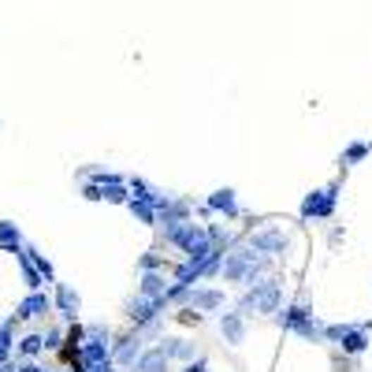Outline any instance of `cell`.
<instances>
[{
	"instance_id": "1",
	"label": "cell",
	"mask_w": 372,
	"mask_h": 372,
	"mask_svg": "<svg viewBox=\"0 0 372 372\" xmlns=\"http://www.w3.org/2000/svg\"><path fill=\"white\" fill-rule=\"evenodd\" d=\"M275 272V261L272 257H261L254 246L246 242V238H238V242L223 254V264H220V275L223 283H235V287H254L261 279H268Z\"/></svg>"
},
{
	"instance_id": "2",
	"label": "cell",
	"mask_w": 372,
	"mask_h": 372,
	"mask_svg": "<svg viewBox=\"0 0 372 372\" xmlns=\"http://www.w3.org/2000/svg\"><path fill=\"white\" fill-rule=\"evenodd\" d=\"M156 246L175 249L179 261H194V264H205L212 254H216V246H212V238H209V223H197V220L156 228Z\"/></svg>"
},
{
	"instance_id": "3",
	"label": "cell",
	"mask_w": 372,
	"mask_h": 372,
	"mask_svg": "<svg viewBox=\"0 0 372 372\" xmlns=\"http://www.w3.org/2000/svg\"><path fill=\"white\" fill-rule=\"evenodd\" d=\"M283 305H287V302H283V279L272 272L268 279H261V283L242 287V294H238L235 309L249 321V316H275Z\"/></svg>"
},
{
	"instance_id": "4",
	"label": "cell",
	"mask_w": 372,
	"mask_h": 372,
	"mask_svg": "<svg viewBox=\"0 0 372 372\" xmlns=\"http://www.w3.org/2000/svg\"><path fill=\"white\" fill-rule=\"evenodd\" d=\"M275 328H283V331H294V335H302L305 342H324V321L313 313V305H309V298H298V302H290V305H283L275 316Z\"/></svg>"
},
{
	"instance_id": "5",
	"label": "cell",
	"mask_w": 372,
	"mask_h": 372,
	"mask_svg": "<svg viewBox=\"0 0 372 372\" xmlns=\"http://www.w3.org/2000/svg\"><path fill=\"white\" fill-rule=\"evenodd\" d=\"M242 238L257 249L261 257L279 261V257L290 254V231L283 228V223H275V220H272V223H261V228H254V231H246Z\"/></svg>"
},
{
	"instance_id": "6",
	"label": "cell",
	"mask_w": 372,
	"mask_h": 372,
	"mask_svg": "<svg viewBox=\"0 0 372 372\" xmlns=\"http://www.w3.org/2000/svg\"><path fill=\"white\" fill-rule=\"evenodd\" d=\"M168 309H171V305H168L164 298H142L138 290L123 302V316H127V324H130V328H138V331H142L145 324L161 321Z\"/></svg>"
},
{
	"instance_id": "7",
	"label": "cell",
	"mask_w": 372,
	"mask_h": 372,
	"mask_svg": "<svg viewBox=\"0 0 372 372\" xmlns=\"http://www.w3.org/2000/svg\"><path fill=\"white\" fill-rule=\"evenodd\" d=\"M145 354V335L142 331H123V335H112V365L119 372H130L135 368V361Z\"/></svg>"
},
{
	"instance_id": "8",
	"label": "cell",
	"mask_w": 372,
	"mask_h": 372,
	"mask_svg": "<svg viewBox=\"0 0 372 372\" xmlns=\"http://www.w3.org/2000/svg\"><path fill=\"white\" fill-rule=\"evenodd\" d=\"M223 305H228V290L216 287V283H197L190 287V294H186V309H194V313H220ZM182 309V305H179Z\"/></svg>"
},
{
	"instance_id": "9",
	"label": "cell",
	"mask_w": 372,
	"mask_h": 372,
	"mask_svg": "<svg viewBox=\"0 0 372 372\" xmlns=\"http://www.w3.org/2000/svg\"><path fill=\"white\" fill-rule=\"evenodd\" d=\"M52 309L63 324H78V313H82V294L71 287V283H52Z\"/></svg>"
},
{
	"instance_id": "10",
	"label": "cell",
	"mask_w": 372,
	"mask_h": 372,
	"mask_svg": "<svg viewBox=\"0 0 372 372\" xmlns=\"http://www.w3.org/2000/svg\"><path fill=\"white\" fill-rule=\"evenodd\" d=\"M49 313H56V309H52V294H49V290H26V298L16 305V316H19V324L45 321Z\"/></svg>"
},
{
	"instance_id": "11",
	"label": "cell",
	"mask_w": 372,
	"mask_h": 372,
	"mask_svg": "<svg viewBox=\"0 0 372 372\" xmlns=\"http://www.w3.org/2000/svg\"><path fill=\"white\" fill-rule=\"evenodd\" d=\"M205 209L212 212V216H223V220H242V216H246L242 205H238V194L231 190V186L212 190V194L205 197Z\"/></svg>"
},
{
	"instance_id": "12",
	"label": "cell",
	"mask_w": 372,
	"mask_h": 372,
	"mask_svg": "<svg viewBox=\"0 0 372 372\" xmlns=\"http://www.w3.org/2000/svg\"><path fill=\"white\" fill-rule=\"evenodd\" d=\"M194 220V202H186V197L171 194L168 202L156 209V228H171V223H190Z\"/></svg>"
},
{
	"instance_id": "13",
	"label": "cell",
	"mask_w": 372,
	"mask_h": 372,
	"mask_svg": "<svg viewBox=\"0 0 372 372\" xmlns=\"http://www.w3.org/2000/svg\"><path fill=\"white\" fill-rule=\"evenodd\" d=\"M216 328H220V339L228 342V347H242V342H246V335H249V321H246V316L238 313V309L220 313Z\"/></svg>"
},
{
	"instance_id": "14",
	"label": "cell",
	"mask_w": 372,
	"mask_h": 372,
	"mask_svg": "<svg viewBox=\"0 0 372 372\" xmlns=\"http://www.w3.org/2000/svg\"><path fill=\"white\" fill-rule=\"evenodd\" d=\"M156 347H161L168 354L171 365H190L194 357H202V350H197V342L182 339V335H168V339H156Z\"/></svg>"
},
{
	"instance_id": "15",
	"label": "cell",
	"mask_w": 372,
	"mask_h": 372,
	"mask_svg": "<svg viewBox=\"0 0 372 372\" xmlns=\"http://www.w3.org/2000/svg\"><path fill=\"white\" fill-rule=\"evenodd\" d=\"M127 190H130V197H135V202H145V205H153V209H161L168 197H171L168 190H161L156 182L142 179V175H127Z\"/></svg>"
},
{
	"instance_id": "16",
	"label": "cell",
	"mask_w": 372,
	"mask_h": 372,
	"mask_svg": "<svg viewBox=\"0 0 372 372\" xmlns=\"http://www.w3.org/2000/svg\"><path fill=\"white\" fill-rule=\"evenodd\" d=\"M171 272H138V294L142 298H164L168 302Z\"/></svg>"
},
{
	"instance_id": "17",
	"label": "cell",
	"mask_w": 372,
	"mask_h": 372,
	"mask_svg": "<svg viewBox=\"0 0 372 372\" xmlns=\"http://www.w3.org/2000/svg\"><path fill=\"white\" fill-rule=\"evenodd\" d=\"M130 372H175V365H171L168 354L153 342V347H145V354L135 361V368H130Z\"/></svg>"
},
{
	"instance_id": "18",
	"label": "cell",
	"mask_w": 372,
	"mask_h": 372,
	"mask_svg": "<svg viewBox=\"0 0 372 372\" xmlns=\"http://www.w3.org/2000/svg\"><path fill=\"white\" fill-rule=\"evenodd\" d=\"M339 190H342L339 182H328V186H321V205H316V223L335 220V209H339Z\"/></svg>"
},
{
	"instance_id": "19",
	"label": "cell",
	"mask_w": 372,
	"mask_h": 372,
	"mask_svg": "<svg viewBox=\"0 0 372 372\" xmlns=\"http://www.w3.org/2000/svg\"><path fill=\"white\" fill-rule=\"evenodd\" d=\"M16 354L23 361H37V357L45 354V335L42 331H26L23 339H16Z\"/></svg>"
},
{
	"instance_id": "20",
	"label": "cell",
	"mask_w": 372,
	"mask_h": 372,
	"mask_svg": "<svg viewBox=\"0 0 372 372\" xmlns=\"http://www.w3.org/2000/svg\"><path fill=\"white\" fill-rule=\"evenodd\" d=\"M23 246H26V238L19 231V223L0 220V249H4V254H23Z\"/></svg>"
},
{
	"instance_id": "21",
	"label": "cell",
	"mask_w": 372,
	"mask_h": 372,
	"mask_svg": "<svg viewBox=\"0 0 372 372\" xmlns=\"http://www.w3.org/2000/svg\"><path fill=\"white\" fill-rule=\"evenodd\" d=\"M16 324H19L16 313H11L8 321H0V365L11 361V350H16Z\"/></svg>"
},
{
	"instance_id": "22",
	"label": "cell",
	"mask_w": 372,
	"mask_h": 372,
	"mask_svg": "<svg viewBox=\"0 0 372 372\" xmlns=\"http://www.w3.org/2000/svg\"><path fill=\"white\" fill-rule=\"evenodd\" d=\"M368 153H372V142H361V138H357V142H350L347 149L339 153V164H342V171L357 168V164H361V161H365Z\"/></svg>"
},
{
	"instance_id": "23",
	"label": "cell",
	"mask_w": 372,
	"mask_h": 372,
	"mask_svg": "<svg viewBox=\"0 0 372 372\" xmlns=\"http://www.w3.org/2000/svg\"><path fill=\"white\" fill-rule=\"evenodd\" d=\"M23 249H26V257H30V264H34V268L42 272V279H45V283H56V268H52V261L42 254V249H37V246H30V242H26Z\"/></svg>"
},
{
	"instance_id": "24",
	"label": "cell",
	"mask_w": 372,
	"mask_h": 372,
	"mask_svg": "<svg viewBox=\"0 0 372 372\" xmlns=\"http://www.w3.org/2000/svg\"><path fill=\"white\" fill-rule=\"evenodd\" d=\"M16 261H19V272H23V283H26V290H45V279H42V272L30 264V257H26V249L23 254H16Z\"/></svg>"
},
{
	"instance_id": "25",
	"label": "cell",
	"mask_w": 372,
	"mask_h": 372,
	"mask_svg": "<svg viewBox=\"0 0 372 372\" xmlns=\"http://www.w3.org/2000/svg\"><path fill=\"white\" fill-rule=\"evenodd\" d=\"M164 246H153L138 257V272H168V257L161 254Z\"/></svg>"
},
{
	"instance_id": "26",
	"label": "cell",
	"mask_w": 372,
	"mask_h": 372,
	"mask_svg": "<svg viewBox=\"0 0 372 372\" xmlns=\"http://www.w3.org/2000/svg\"><path fill=\"white\" fill-rule=\"evenodd\" d=\"M127 212L142 223V228H153V231H156V209H153V205L135 202V197H130V202H127Z\"/></svg>"
},
{
	"instance_id": "27",
	"label": "cell",
	"mask_w": 372,
	"mask_h": 372,
	"mask_svg": "<svg viewBox=\"0 0 372 372\" xmlns=\"http://www.w3.org/2000/svg\"><path fill=\"white\" fill-rule=\"evenodd\" d=\"M104 202L108 205H123L130 202V190H127V182H116V186H104Z\"/></svg>"
},
{
	"instance_id": "28",
	"label": "cell",
	"mask_w": 372,
	"mask_h": 372,
	"mask_svg": "<svg viewBox=\"0 0 372 372\" xmlns=\"http://www.w3.org/2000/svg\"><path fill=\"white\" fill-rule=\"evenodd\" d=\"M82 342H112V328L101 324V321H93V324H86V339Z\"/></svg>"
},
{
	"instance_id": "29",
	"label": "cell",
	"mask_w": 372,
	"mask_h": 372,
	"mask_svg": "<svg viewBox=\"0 0 372 372\" xmlns=\"http://www.w3.org/2000/svg\"><path fill=\"white\" fill-rule=\"evenodd\" d=\"M63 339H68V331H63V328H49L45 331V350H60Z\"/></svg>"
},
{
	"instance_id": "30",
	"label": "cell",
	"mask_w": 372,
	"mask_h": 372,
	"mask_svg": "<svg viewBox=\"0 0 372 372\" xmlns=\"http://www.w3.org/2000/svg\"><path fill=\"white\" fill-rule=\"evenodd\" d=\"M82 197L86 202H104V190L97 182H89V179H82Z\"/></svg>"
},
{
	"instance_id": "31",
	"label": "cell",
	"mask_w": 372,
	"mask_h": 372,
	"mask_svg": "<svg viewBox=\"0 0 372 372\" xmlns=\"http://www.w3.org/2000/svg\"><path fill=\"white\" fill-rule=\"evenodd\" d=\"M179 372H212V365H209V357L202 354V357H194L190 365H179Z\"/></svg>"
},
{
	"instance_id": "32",
	"label": "cell",
	"mask_w": 372,
	"mask_h": 372,
	"mask_svg": "<svg viewBox=\"0 0 372 372\" xmlns=\"http://www.w3.org/2000/svg\"><path fill=\"white\" fill-rule=\"evenodd\" d=\"M19 372H52V368L37 365V361H19Z\"/></svg>"
},
{
	"instance_id": "33",
	"label": "cell",
	"mask_w": 372,
	"mask_h": 372,
	"mask_svg": "<svg viewBox=\"0 0 372 372\" xmlns=\"http://www.w3.org/2000/svg\"><path fill=\"white\" fill-rule=\"evenodd\" d=\"M86 372H119L116 365H93V368H86Z\"/></svg>"
},
{
	"instance_id": "34",
	"label": "cell",
	"mask_w": 372,
	"mask_h": 372,
	"mask_svg": "<svg viewBox=\"0 0 372 372\" xmlns=\"http://www.w3.org/2000/svg\"><path fill=\"white\" fill-rule=\"evenodd\" d=\"M0 372H19V361H8V365H0Z\"/></svg>"
}]
</instances>
